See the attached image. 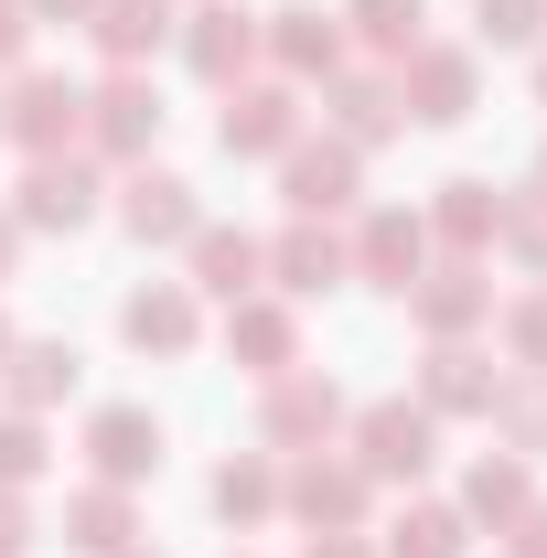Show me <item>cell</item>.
<instances>
[{
  "instance_id": "cell-32",
  "label": "cell",
  "mask_w": 547,
  "mask_h": 558,
  "mask_svg": "<svg viewBox=\"0 0 547 558\" xmlns=\"http://www.w3.org/2000/svg\"><path fill=\"white\" fill-rule=\"evenodd\" d=\"M473 11H483L494 44H537V33H547V0H473Z\"/></svg>"
},
{
  "instance_id": "cell-7",
  "label": "cell",
  "mask_w": 547,
  "mask_h": 558,
  "mask_svg": "<svg viewBox=\"0 0 547 558\" xmlns=\"http://www.w3.org/2000/svg\"><path fill=\"white\" fill-rule=\"evenodd\" d=\"M86 140H97L108 161H139V150L161 140V97H150V75H108V86L86 97Z\"/></svg>"
},
{
  "instance_id": "cell-3",
  "label": "cell",
  "mask_w": 547,
  "mask_h": 558,
  "mask_svg": "<svg viewBox=\"0 0 547 558\" xmlns=\"http://www.w3.org/2000/svg\"><path fill=\"white\" fill-rule=\"evenodd\" d=\"M0 130L22 140L33 161H44V150H65V140H86V86H65V75H22V86H11V108H0Z\"/></svg>"
},
{
  "instance_id": "cell-25",
  "label": "cell",
  "mask_w": 547,
  "mask_h": 558,
  "mask_svg": "<svg viewBox=\"0 0 547 558\" xmlns=\"http://www.w3.org/2000/svg\"><path fill=\"white\" fill-rule=\"evenodd\" d=\"M86 33L130 65V54H150V44H172V0H97V22H86Z\"/></svg>"
},
{
  "instance_id": "cell-8",
  "label": "cell",
  "mask_w": 547,
  "mask_h": 558,
  "mask_svg": "<svg viewBox=\"0 0 547 558\" xmlns=\"http://www.w3.org/2000/svg\"><path fill=\"white\" fill-rule=\"evenodd\" d=\"M258 54V11H236V0H205L194 22H183V65L205 75V86H236Z\"/></svg>"
},
{
  "instance_id": "cell-42",
  "label": "cell",
  "mask_w": 547,
  "mask_h": 558,
  "mask_svg": "<svg viewBox=\"0 0 547 558\" xmlns=\"http://www.w3.org/2000/svg\"><path fill=\"white\" fill-rule=\"evenodd\" d=\"M0 354H11V323H0Z\"/></svg>"
},
{
  "instance_id": "cell-20",
  "label": "cell",
  "mask_w": 547,
  "mask_h": 558,
  "mask_svg": "<svg viewBox=\"0 0 547 558\" xmlns=\"http://www.w3.org/2000/svg\"><path fill=\"white\" fill-rule=\"evenodd\" d=\"M290 205L301 215H343L354 205V150H343V140H323V150L290 140Z\"/></svg>"
},
{
  "instance_id": "cell-40",
  "label": "cell",
  "mask_w": 547,
  "mask_h": 558,
  "mask_svg": "<svg viewBox=\"0 0 547 558\" xmlns=\"http://www.w3.org/2000/svg\"><path fill=\"white\" fill-rule=\"evenodd\" d=\"M11 247H22V215H0V279H11Z\"/></svg>"
},
{
  "instance_id": "cell-43",
  "label": "cell",
  "mask_w": 547,
  "mask_h": 558,
  "mask_svg": "<svg viewBox=\"0 0 547 558\" xmlns=\"http://www.w3.org/2000/svg\"><path fill=\"white\" fill-rule=\"evenodd\" d=\"M537 194H547V161H537Z\"/></svg>"
},
{
  "instance_id": "cell-34",
  "label": "cell",
  "mask_w": 547,
  "mask_h": 558,
  "mask_svg": "<svg viewBox=\"0 0 547 558\" xmlns=\"http://www.w3.org/2000/svg\"><path fill=\"white\" fill-rule=\"evenodd\" d=\"M505 344L526 354V376H547V290H537V301H515V312H505Z\"/></svg>"
},
{
  "instance_id": "cell-9",
  "label": "cell",
  "mask_w": 547,
  "mask_h": 558,
  "mask_svg": "<svg viewBox=\"0 0 547 558\" xmlns=\"http://www.w3.org/2000/svg\"><path fill=\"white\" fill-rule=\"evenodd\" d=\"M333 418H343L333 376H301V365H290V376H269V398H258V440H269V451H290V440H323Z\"/></svg>"
},
{
  "instance_id": "cell-31",
  "label": "cell",
  "mask_w": 547,
  "mask_h": 558,
  "mask_svg": "<svg viewBox=\"0 0 547 558\" xmlns=\"http://www.w3.org/2000/svg\"><path fill=\"white\" fill-rule=\"evenodd\" d=\"M44 462H54V451H44V429L11 409V418H0V484H11V494H22V484H44Z\"/></svg>"
},
{
  "instance_id": "cell-6",
  "label": "cell",
  "mask_w": 547,
  "mask_h": 558,
  "mask_svg": "<svg viewBox=\"0 0 547 558\" xmlns=\"http://www.w3.org/2000/svg\"><path fill=\"white\" fill-rule=\"evenodd\" d=\"M119 226H130L139 247H183V236L205 226V205H194L183 172H130V183H119Z\"/></svg>"
},
{
  "instance_id": "cell-12",
  "label": "cell",
  "mask_w": 547,
  "mask_h": 558,
  "mask_svg": "<svg viewBox=\"0 0 547 558\" xmlns=\"http://www.w3.org/2000/svg\"><path fill=\"white\" fill-rule=\"evenodd\" d=\"M279 505H290L301 526H323V537H343V526L365 515V462H301V473L279 484Z\"/></svg>"
},
{
  "instance_id": "cell-41",
  "label": "cell",
  "mask_w": 547,
  "mask_h": 558,
  "mask_svg": "<svg viewBox=\"0 0 547 558\" xmlns=\"http://www.w3.org/2000/svg\"><path fill=\"white\" fill-rule=\"evenodd\" d=\"M537 108H547V54H537Z\"/></svg>"
},
{
  "instance_id": "cell-13",
  "label": "cell",
  "mask_w": 547,
  "mask_h": 558,
  "mask_svg": "<svg viewBox=\"0 0 547 558\" xmlns=\"http://www.w3.org/2000/svg\"><path fill=\"white\" fill-rule=\"evenodd\" d=\"M226 354H236L247 376H290V365H301V323H290L279 301H258V290H247V301L226 312Z\"/></svg>"
},
{
  "instance_id": "cell-4",
  "label": "cell",
  "mask_w": 547,
  "mask_h": 558,
  "mask_svg": "<svg viewBox=\"0 0 547 558\" xmlns=\"http://www.w3.org/2000/svg\"><path fill=\"white\" fill-rule=\"evenodd\" d=\"M258 44H269V65L290 75V86H312V75H333V65H343V11L290 0V11H269V22H258Z\"/></svg>"
},
{
  "instance_id": "cell-15",
  "label": "cell",
  "mask_w": 547,
  "mask_h": 558,
  "mask_svg": "<svg viewBox=\"0 0 547 558\" xmlns=\"http://www.w3.org/2000/svg\"><path fill=\"white\" fill-rule=\"evenodd\" d=\"M86 451H97L108 484H139V473H161V418L150 409H97L86 418Z\"/></svg>"
},
{
  "instance_id": "cell-29",
  "label": "cell",
  "mask_w": 547,
  "mask_h": 558,
  "mask_svg": "<svg viewBox=\"0 0 547 558\" xmlns=\"http://www.w3.org/2000/svg\"><path fill=\"white\" fill-rule=\"evenodd\" d=\"M343 22H354L376 54H409V44H418V22H429V0H354Z\"/></svg>"
},
{
  "instance_id": "cell-26",
  "label": "cell",
  "mask_w": 547,
  "mask_h": 558,
  "mask_svg": "<svg viewBox=\"0 0 547 558\" xmlns=\"http://www.w3.org/2000/svg\"><path fill=\"white\" fill-rule=\"evenodd\" d=\"M215 515H226V526H258V515H279V473L258 462V451H236V462L215 473Z\"/></svg>"
},
{
  "instance_id": "cell-14",
  "label": "cell",
  "mask_w": 547,
  "mask_h": 558,
  "mask_svg": "<svg viewBox=\"0 0 547 558\" xmlns=\"http://www.w3.org/2000/svg\"><path fill=\"white\" fill-rule=\"evenodd\" d=\"M119 333H130L139 354H183L194 333H205V312H194V290H183V279H150V290H130Z\"/></svg>"
},
{
  "instance_id": "cell-27",
  "label": "cell",
  "mask_w": 547,
  "mask_h": 558,
  "mask_svg": "<svg viewBox=\"0 0 547 558\" xmlns=\"http://www.w3.org/2000/svg\"><path fill=\"white\" fill-rule=\"evenodd\" d=\"M462 515H494V526H515V515H526V451H494V462H473V484H462Z\"/></svg>"
},
{
  "instance_id": "cell-44",
  "label": "cell",
  "mask_w": 547,
  "mask_h": 558,
  "mask_svg": "<svg viewBox=\"0 0 547 558\" xmlns=\"http://www.w3.org/2000/svg\"><path fill=\"white\" fill-rule=\"evenodd\" d=\"M119 558H139V548H119Z\"/></svg>"
},
{
  "instance_id": "cell-24",
  "label": "cell",
  "mask_w": 547,
  "mask_h": 558,
  "mask_svg": "<svg viewBox=\"0 0 547 558\" xmlns=\"http://www.w3.org/2000/svg\"><path fill=\"white\" fill-rule=\"evenodd\" d=\"M65 548H86V558H119V548H130V484L75 494V505H65Z\"/></svg>"
},
{
  "instance_id": "cell-1",
  "label": "cell",
  "mask_w": 547,
  "mask_h": 558,
  "mask_svg": "<svg viewBox=\"0 0 547 558\" xmlns=\"http://www.w3.org/2000/svg\"><path fill=\"white\" fill-rule=\"evenodd\" d=\"M429 451H440V418L409 409V398H376V409L354 418V462H365V484H418Z\"/></svg>"
},
{
  "instance_id": "cell-23",
  "label": "cell",
  "mask_w": 547,
  "mask_h": 558,
  "mask_svg": "<svg viewBox=\"0 0 547 558\" xmlns=\"http://www.w3.org/2000/svg\"><path fill=\"white\" fill-rule=\"evenodd\" d=\"M418 226H440V236H451V247H462V258H473L483 236H494V226H505V194H494V183H473V172H462V183H440V205L418 215Z\"/></svg>"
},
{
  "instance_id": "cell-17",
  "label": "cell",
  "mask_w": 547,
  "mask_h": 558,
  "mask_svg": "<svg viewBox=\"0 0 547 558\" xmlns=\"http://www.w3.org/2000/svg\"><path fill=\"white\" fill-rule=\"evenodd\" d=\"M418 387H429V398H418L429 418H440V409H451V418H494V398H505V376H494V365H483L473 344H440Z\"/></svg>"
},
{
  "instance_id": "cell-22",
  "label": "cell",
  "mask_w": 547,
  "mask_h": 558,
  "mask_svg": "<svg viewBox=\"0 0 547 558\" xmlns=\"http://www.w3.org/2000/svg\"><path fill=\"white\" fill-rule=\"evenodd\" d=\"M398 119H409V108H398V86H387V75H333V130H343V150L387 140Z\"/></svg>"
},
{
  "instance_id": "cell-35",
  "label": "cell",
  "mask_w": 547,
  "mask_h": 558,
  "mask_svg": "<svg viewBox=\"0 0 547 558\" xmlns=\"http://www.w3.org/2000/svg\"><path fill=\"white\" fill-rule=\"evenodd\" d=\"M22 548H33V505L0 484V558H22Z\"/></svg>"
},
{
  "instance_id": "cell-37",
  "label": "cell",
  "mask_w": 547,
  "mask_h": 558,
  "mask_svg": "<svg viewBox=\"0 0 547 558\" xmlns=\"http://www.w3.org/2000/svg\"><path fill=\"white\" fill-rule=\"evenodd\" d=\"M515 558H547V505H526V515H515Z\"/></svg>"
},
{
  "instance_id": "cell-33",
  "label": "cell",
  "mask_w": 547,
  "mask_h": 558,
  "mask_svg": "<svg viewBox=\"0 0 547 558\" xmlns=\"http://www.w3.org/2000/svg\"><path fill=\"white\" fill-rule=\"evenodd\" d=\"M494 236H515V258H526V269H547V194L505 205V226H494Z\"/></svg>"
},
{
  "instance_id": "cell-2",
  "label": "cell",
  "mask_w": 547,
  "mask_h": 558,
  "mask_svg": "<svg viewBox=\"0 0 547 558\" xmlns=\"http://www.w3.org/2000/svg\"><path fill=\"white\" fill-rule=\"evenodd\" d=\"M398 108L429 119V130L473 119V54H462V44H409V65H398Z\"/></svg>"
},
{
  "instance_id": "cell-5",
  "label": "cell",
  "mask_w": 547,
  "mask_h": 558,
  "mask_svg": "<svg viewBox=\"0 0 547 558\" xmlns=\"http://www.w3.org/2000/svg\"><path fill=\"white\" fill-rule=\"evenodd\" d=\"M343 258H354V279H376V290H398V301H409V279L429 269V226H418V215H365V226H354V247H343Z\"/></svg>"
},
{
  "instance_id": "cell-38",
  "label": "cell",
  "mask_w": 547,
  "mask_h": 558,
  "mask_svg": "<svg viewBox=\"0 0 547 558\" xmlns=\"http://www.w3.org/2000/svg\"><path fill=\"white\" fill-rule=\"evenodd\" d=\"M33 22H97V0H22Z\"/></svg>"
},
{
  "instance_id": "cell-30",
  "label": "cell",
  "mask_w": 547,
  "mask_h": 558,
  "mask_svg": "<svg viewBox=\"0 0 547 558\" xmlns=\"http://www.w3.org/2000/svg\"><path fill=\"white\" fill-rule=\"evenodd\" d=\"M494 418H505V451H526V462H537V451H547V376L505 387V398H494Z\"/></svg>"
},
{
  "instance_id": "cell-18",
  "label": "cell",
  "mask_w": 547,
  "mask_h": 558,
  "mask_svg": "<svg viewBox=\"0 0 547 558\" xmlns=\"http://www.w3.org/2000/svg\"><path fill=\"white\" fill-rule=\"evenodd\" d=\"M258 269H269V247H258L247 226H194V290L247 301V290H258Z\"/></svg>"
},
{
  "instance_id": "cell-10",
  "label": "cell",
  "mask_w": 547,
  "mask_h": 558,
  "mask_svg": "<svg viewBox=\"0 0 547 558\" xmlns=\"http://www.w3.org/2000/svg\"><path fill=\"white\" fill-rule=\"evenodd\" d=\"M226 150H290L301 140V86L279 75V86H226Z\"/></svg>"
},
{
  "instance_id": "cell-19",
  "label": "cell",
  "mask_w": 547,
  "mask_h": 558,
  "mask_svg": "<svg viewBox=\"0 0 547 558\" xmlns=\"http://www.w3.org/2000/svg\"><path fill=\"white\" fill-rule=\"evenodd\" d=\"M269 269H279V290H301V301H312V290L354 279V258H343V236H323V215H301V226L269 247Z\"/></svg>"
},
{
  "instance_id": "cell-21",
  "label": "cell",
  "mask_w": 547,
  "mask_h": 558,
  "mask_svg": "<svg viewBox=\"0 0 547 558\" xmlns=\"http://www.w3.org/2000/svg\"><path fill=\"white\" fill-rule=\"evenodd\" d=\"M0 387H11V409H54V398H75V344H11L0 354Z\"/></svg>"
},
{
  "instance_id": "cell-36",
  "label": "cell",
  "mask_w": 547,
  "mask_h": 558,
  "mask_svg": "<svg viewBox=\"0 0 547 558\" xmlns=\"http://www.w3.org/2000/svg\"><path fill=\"white\" fill-rule=\"evenodd\" d=\"M22 44H33V11H22V0H0V65H22Z\"/></svg>"
},
{
  "instance_id": "cell-39",
  "label": "cell",
  "mask_w": 547,
  "mask_h": 558,
  "mask_svg": "<svg viewBox=\"0 0 547 558\" xmlns=\"http://www.w3.org/2000/svg\"><path fill=\"white\" fill-rule=\"evenodd\" d=\"M301 558H365V548H354V537H312Z\"/></svg>"
},
{
  "instance_id": "cell-11",
  "label": "cell",
  "mask_w": 547,
  "mask_h": 558,
  "mask_svg": "<svg viewBox=\"0 0 547 558\" xmlns=\"http://www.w3.org/2000/svg\"><path fill=\"white\" fill-rule=\"evenodd\" d=\"M409 312L440 333V344H462L483 312H494V279L473 269V258H451V269H429V279H409Z\"/></svg>"
},
{
  "instance_id": "cell-16",
  "label": "cell",
  "mask_w": 547,
  "mask_h": 558,
  "mask_svg": "<svg viewBox=\"0 0 547 558\" xmlns=\"http://www.w3.org/2000/svg\"><path fill=\"white\" fill-rule=\"evenodd\" d=\"M86 215H97V172L65 161V150H44L22 172V226H86Z\"/></svg>"
},
{
  "instance_id": "cell-28",
  "label": "cell",
  "mask_w": 547,
  "mask_h": 558,
  "mask_svg": "<svg viewBox=\"0 0 547 558\" xmlns=\"http://www.w3.org/2000/svg\"><path fill=\"white\" fill-rule=\"evenodd\" d=\"M387 548H398V558H462V548H473V515H451V505H409Z\"/></svg>"
}]
</instances>
